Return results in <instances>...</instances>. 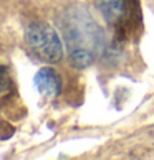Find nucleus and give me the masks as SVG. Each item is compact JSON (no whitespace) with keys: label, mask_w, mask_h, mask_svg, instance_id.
<instances>
[{"label":"nucleus","mask_w":154,"mask_h":160,"mask_svg":"<svg viewBox=\"0 0 154 160\" xmlns=\"http://www.w3.org/2000/svg\"><path fill=\"white\" fill-rule=\"evenodd\" d=\"M60 32L68 48V63L76 69L91 66L106 48V33L88 7L73 5L60 15Z\"/></svg>","instance_id":"nucleus-1"},{"label":"nucleus","mask_w":154,"mask_h":160,"mask_svg":"<svg viewBox=\"0 0 154 160\" xmlns=\"http://www.w3.org/2000/svg\"><path fill=\"white\" fill-rule=\"evenodd\" d=\"M25 43L30 53L41 63L53 64L63 58L65 45L60 33L46 22H32L27 27Z\"/></svg>","instance_id":"nucleus-2"},{"label":"nucleus","mask_w":154,"mask_h":160,"mask_svg":"<svg viewBox=\"0 0 154 160\" xmlns=\"http://www.w3.org/2000/svg\"><path fill=\"white\" fill-rule=\"evenodd\" d=\"M33 82L37 86L38 92L46 99H55L61 92V78L56 73V69L51 66L40 68L33 78Z\"/></svg>","instance_id":"nucleus-3"},{"label":"nucleus","mask_w":154,"mask_h":160,"mask_svg":"<svg viewBox=\"0 0 154 160\" xmlns=\"http://www.w3.org/2000/svg\"><path fill=\"white\" fill-rule=\"evenodd\" d=\"M96 7L108 23H118L126 15L128 2L126 0H96Z\"/></svg>","instance_id":"nucleus-4"},{"label":"nucleus","mask_w":154,"mask_h":160,"mask_svg":"<svg viewBox=\"0 0 154 160\" xmlns=\"http://www.w3.org/2000/svg\"><path fill=\"white\" fill-rule=\"evenodd\" d=\"M17 96L15 91V82L10 76V71L7 66L0 64V106L7 99H12Z\"/></svg>","instance_id":"nucleus-5"}]
</instances>
